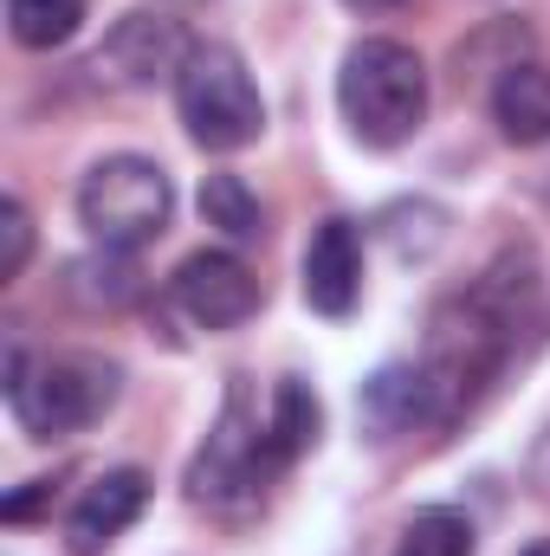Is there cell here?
Here are the masks:
<instances>
[{
	"label": "cell",
	"mask_w": 550,
	"mask_h": 556,
	"mask_svg": "<svg viewBox=\"0 0 550 556\" xmlns=\"http://www.w3.org/2000/svg\"><path fill=\"white\" fill-rule=\"evenodd\" d=\"M142 505H149V472H142V466H117V472L91 479L85 498H78L72 518H65V551L72 556H104L142 518Z\"/></svg>",
	"instance_id": "9"
},
{
	"label": "cell",
	"mask_w": 550,
	"mask_h": 556,
	"mask_svg": "<svg viewBox=\"0 0 550 556\" xmlns=\"http://www.w3.org/2000/svg\"><path fill=\"white\" fill-rule=\"evenodd\" d=\"M473 551H479L473 518L453 511V505H427V511H414L409 531H402V544H396V556H473Z\"/></svg>",
	"instance_id": "16"
},
{
	"label": "cell",
	"mask_w": 550,
	"mask_h": 556,
	"mask_svg": "<svg viewBox=\"0 0 550 556\" xmlns=\"http://www.w3.org/2000/svg\"><path fill=\"white\" fill-rule=\"evenodd\" d=\"M85 26V0H7V33L26 52H59Z\"/></svg>",
	"instance_id": "14"
},
{
	"label": "cell",
	"mask_w": 550,
	"mask_h": 556,
	"mask_svg": "<svg viewBox=\"0 0 550 556\" xmlns=\"http://www.w3.org/2000/svg\"><path fill=\"white\" fill-rule=\"evenodd\" d=\"M188 52H195V39L182 33V20H168V13H124L104 33L91 72L111 78V85H124V91H149L162 78H182Z\"/></svg>",
	"instance_id": "7"
},
{
	"label": "cell",
	"mask_w": 550,
	"mask_h": 556,
	"mask_svg": "<svg viewBox=\"0 0 550 556\" xmlns=\"http://www.w3.org/2000/svg\"><path fill=\"white\" fill-rule=\"evenodd\" d=\"M532 291H538L532 260L505 253L473 291L447 298V304L427 317L421 369H427V382H434V427H453V420L492 389V376L505 369V356H512V343H518V317H525Z\"/></svg>",
	"instance_id": "1"
},
{
	"label": "cell",
	"mask_w": 550,
	"mask_h": 556,
	"mask_svg": "<svg viewBox=\"0 0 550 556\" xmlns=\"http://www.w3.org/2000/svg\"><path fill=\"white\" fill-rule=\"evenodd\" d=\"M337 111L363 149H402L427 124V65L402 39H357L337 72Z\"/></svg>",
	"instance_id": "2"
},
{
	"label": "cell",
	"mask_w": 550,
	"mask_h": 556,
	"mask_svg": "<svg viewBox=\"0 0 550 556\" xmlns=\"http://www.w3.org/2000/svg\"><path fill=\"white\" fill-rule=\"evenodd\" d=\"M168 214H175V188L162 162L149 155H104L78 181V220L104 253H137L149 240H162Z\"/></svg>",
	"instance_id": "5"
},
{
	"label": "cell",
	"mask_w": 550,
	"mask_h": 556,
	"mask_svg": "<svg viewBox=\"0 0 550 556\" xmlns=\"http://www.w3.org/2000/svg\"><path fill=\"white\" fill-rule=\"evenodd\" d=\"M317 433H324V402H317V389H311L304 376H278L273 402H266V446H273L278 472H285L291 459H304V453L317 446Z\"/></svg>",
	"instance_id": "13"
},
{
	"label": "cell",
	"mask_w": 550,
	"mask_h": 556,
	"mask_svg": "<svg viewBox=\"0 0 550 556\" xmlns=\"http://www.w3.org/2000/svg\"><path fill=\"white\" fill-rule=\"evenodd\" d=\"M46 498H52V479H33V485H26V492H13V498H7L0 511H7V525H26V518H33V511L46 505Z\"/></svg>",
	"instance_id": "19"
},
{
	"label": "cell",
	"mask_w": 550,
	"mask_h": 556,
	"mask_svg": "<svg viewBox=\"0 0 550 556\" xmlns=\"http://www.w3.org/2000/svg\"><path fill=\"white\" fill-rule=\"evenodd\" d=\"M266 479H278V459L266 446V415L253 408V382L234 376L208 446L188 466V498L208 511H234V505H253L266 492Z\"/></svg>",
	"instance_id": "6"
},
{
	"label": "cell",
	"mask_w": 550,
	"mask_h": 556,
	"mask_svg": "<svg viewBox=\"0 0 550 556\" xmlns=\"http://www.w3.org/2000/svg\"><path fill=\"white\" fill-rule=\"evenodd\" d=\"M492 124H499V137L518 142V149L550 142V65L545 59H512V65H499Z\"/></svg>",
	"instance_id": "11"
},
{
	"label": "cell",
	"mask_w": 550,
	"mask_h": 556,
	"mask_svg": "<svg viewBox=\"0 0 550 556\" xmlns=\"http://www.w3.org/2000/svg\"><path fill=\"white\" fill-rule=\"evenodd\" d=\"M201 220L221 227L227 240H260V233H266V207H260V194H253L240 175H227V168L201 181Z\"/></svg>",
	"instance_id": "15"
},
{
	"label": "cell",
	"mask_w": 550,
	"mask_h": 556,
	"mask_svg": "<svg viewBox=\"0 0 550 556\" xmlns=\"http://www.w3.org/2000/svg\"><path fill=\"white\" fill-rule=\"evenodd\" d=\"M357 408H363V427L376 440H396V433H409L421 420H434V382H427L421 363H389V369H376L363 382Z\"/></svg>",
	"instance_id": "12"
},
{
	"label": "cell",
	"mask_w": 550,
	"mask_h": 556,
	"mask_svg": "<svg viewBox=\"0 0 550 556\" xmlns=\"http://www.w3.org/2000/svg\"><path fill=\"white\" fill-rule=\"evenodd\" d=\"M117 382L124 376L104 356H26L20 343L7 350V408L26 427V440H65L104 420Z\"/></svg>",
	"instance_id": "3"
},
{
	"label": "cell",
	"mask_w": 550,
	"mask_h": 556,
	"mask_svg": "<svg viewBox=\"0 0 550 556\" xmlns=\"http://www.w3.org/2000/svg\"><path fill=\"white\" fill-rule=\"evenodd\" d=\"M0 285H13V278L26 273V253H33V220H26V207L20 201H7L0 207Z\"/></svg>",
	"instance_id": "18"
},
{
	"label": "cell",
	"mask_w": 550,
	"mask_h": 556,
	"mask_svg": "<svg viewBox=\"0 0 550 556\" xmlns=\"http://www.w3.org/2000/svg\"><path fill=\"white\" fill-rule=\"evenodd\" d=\"M357 298H363V233H357V220L330 214V220H317V233L304 247V304L317 317H350Z\"/></svg>",
	"instance_id": "10"
},
{
	"label": "cell",
	"mask_w": 550,
	"mask_h": 556,
	"mask_svg": "<svg viewBox=\"0 0 550 556\" xmlns=\"http://www.w3.org/2000/svg\"><path fill=\"white\" fill-rule=\"evenodd\" d=\"M72 291L91 298V304H130L142 285H137L130 253H104V260H78V266H72Z\"/></svg>",
	"instance_id": "17"
},
{
	"label": "cell",
	"mask_w": 550,
	"mask_h": 556,
	"mask_svg": "<svg viewBox=\"0 0 550 556\" xmlns=\"http://www.w3.org/2000/svg\"><path fill=\"white\" fill-rule=\"evenodd\" d=\"M525 556H550V538H538V544H532V551H525Z\"/></svg>",
	"instance_id": "20"
},
{
	"label": "cell",
	"mask_w": 550,
	"mask_h": 556,
	"mask_svg": "<svg viewBox=\"0 0 550 556\" xmlns=\"http://www.w3.org/2000/svg\"><path fill=\"white\" fill-rule=\"evenodd\" d=\"M168 298L201 324V330H234V324H247L253 311H260V278L253 266L240 260V253H221V247H201V253H188L175 278H168Z\"/></svg>",
	"instance_id": "8"
},
{
	"label": "cell",
	"mask_w": 550,
	"mask_h": 556,
	"mask_svg": "<svg viewBox=\"0 0 550 556\" xmlns=\"http://www.w3.org/2000/svg\"><path fill=\"white\" fill-rule=\"evenodd\" d=\"M175 111H182L188 137L214 155H234V149L260 142V130H266V98H260L247 59L221 39H201L188 52L182 78H175Z\"/></svg>",
	"instance_id": "4"
}]
</instances>
